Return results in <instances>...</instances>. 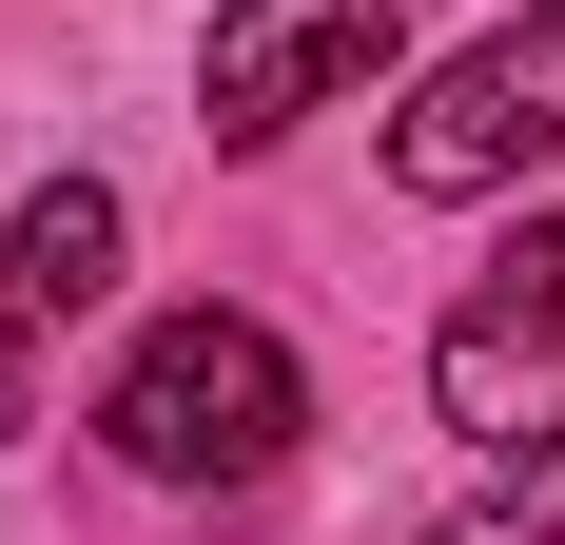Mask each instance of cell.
I'll use <instances>...</instances> for the list:
<instances>
[{
	"label": "cell",
	"instance_id": "cell-1",
	"mask_svg": "<svg viewBox=\"0 0 565 545\" xmlns=\"http://www.w3.org/2000/svg\"><path fill=\"white\" fill-rule=\"evenodd\" d=\"M292 429H312V371H292L254 312H157L137 351H117V389H98V448L137 468V488H274L292 468Z\"/></svg>",
	"mask_w": 565,
	"mask_h": 545
},
{
	"label": "cell",
	"instance_id": "cell-2",
	"mask_svg": "<svg viewBox=\"0 0 565 545\" xmlns=\"http://www.w3.org/2000/svg\"><path fill=\"white\" fill-rule=\"evenodd\" d=\"M429 409H449L488 468L565 448V215H526L508 254L468 272V312L429 331Z\"/></svg>",
	"mask_w": 565,
	"mask_h": 545
},
{
	"label": "cell",
	"instance_id": "cell-3",
	"mask_svg": "<svg viewBox=\"0 0 565 545\" xmlns=\"http://www.w3.org/2000/svg\"><path fill=\"white\" fill-rule=\"evenodd\" d=\"M526 157H565V0H546V20H488V40L391 117V175H409V195H508Z\"/></svg>",
	"mask_w": 565,
	"mask_h": 545
},
{
	"label": "cell",
	"instance_id": "cell-4",
	"mask_svg": "<svg viewBox=\"0 0 565 545\" xmlns=\"http://www.w3.org/2000/svg\"><path fill=\"white\" fill-rule=\"evenodd\" d=\"M391 58V0H215V58H195V137L215 157H274L312 98H351Z\"/></svg>",
	"mask_w": 565,
	"mask_h": 545
},
{
	"label": "cell",
	"instance_id": "cell-5",
	"mask_svg": "<svg viewBox=\"0 0 565 545\" xmlns=\"http://www.w3.org/2000/svg\"><path fill=\"white\" fill-rule=\"evenodd\" d=\"M98 292H117V195L98 175H40L0 215V331H58V312H98Z\"/></svg>",
	"mask_w": 565,
	"mask_h": 545
},
{
	"label": "cell",
	"instance_id": "cell-6",
	"mask_svg": "<svg viewBox=\"0 0 565 545\" xmlns=\"http://www.w3.org/2000/svg\"><path fill=\"white\" fill-rule=\"evenodd\" d=\"M20 351H40V331H0V429H20V409H40V371H20Z\"/></svg>",
	"mask_w": 565,
	"mask_h": 545
}]
</instances>
